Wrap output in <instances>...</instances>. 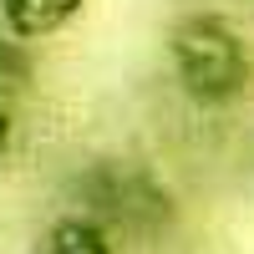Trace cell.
Here are the masks:
<instances>
[{"label":"cell","instance_id":"obj_4","mask_svg":"<svg viewBox=\"0 0 254 254\" xmlns=\"http://www.w3.org/2000/svg\"><path fill=\"white\" fill-rule=\"evenodd\" d=\"M36 254H117V249H112V234L97 219H87V214L71 208V214H61V219H51L46 229H41Z\"/></svg>","mask_w":254,"mask_h":254},{"label":"cell","instance_id":"obj_6","mask_svg":"<svg viewBox=\"0 0 254 254\" xmlns=\"http://www.w3.org/2000/svg\"><path fill=\"white\" fill-rule=\"evenodd\" d=\"M10 137H15V117H10V107L0 102V158L10 153Z\"/></svg>","mask_w":254,"mask_h":254},{"label":"cell","instance_id":"obj_2","mask_svg":"<svg viewBox=\"0 0 254 254\" xmlns=\"http://www.w3.org/2000/svg\"><path fill=\"white\" fill-rule=\"evenodd\" d=\"M76 214L97 219L107 234H158L173 219V193L163 188V178L137 158H97L71 178Z\"/></svg>","mask_w":254,"mask_h":254},{"label":"cell","instance_id":"obj_5","mask_svg":"<svg viewBox=\"0 0 254 254\" xmlns=\"http://www.w3.org/2000/svg\"><path fill=\"white\" fill-rule=\"evenodd\" d=\"M31 76H36V61L26 51V41H15L5 26H0V102L10 92H20V87H31Z\"/></svg>","mask_w":254,"mask_h":254},{"label":"cell","instance_id":"obj_3","mask_svg":"<svg viewBox=\"0 0 254 254\" xmlns=\"http://www.w3.org/2000/svg\"><path fill=\"white\" fill-rule=\"evenodd\" d=\"M87 0H0V26L15 41H46L66 31Z\"/></svg>","mask_w":254,"mask_h":254},{"label":"cell","instance_id":"obj_1","mask_svg":"<svg viewBox=\"0 0 254 254\" xmlns=\"http://www.w3.org/2000/svg\"><path fill=\"white\" fill-rule=\"evenodd\" d=\"M168 61L173 81L193 107H234L254 87V51L244 31L219 10H188L168 26Z\"/></svg>","mask_w":254,"mask_h":254}]
</instances>
